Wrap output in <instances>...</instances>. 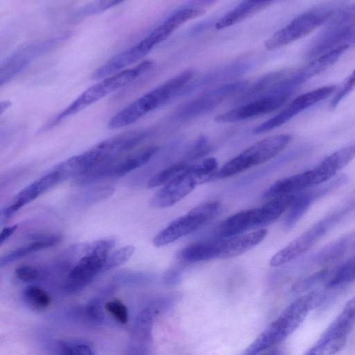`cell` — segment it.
Listing matches in <instances>:
<instances>
[{
  "label": "cell",
  "mask_w": 355,
  "mask_h": 355,
  "mask_svg": "<svg viewBox=\"0 0 355 355\" xmlns=\"http://www.w3.org/2000/svg\"><path fill=\"white\" fill-rule=\"evenodd\" d=\"M142 141L143 136L138 130L120 134L67 159L55 168L60 173L64 180L85 176L112 164Z\"/></svg>",
  "instance_id": "6da1fadb"
},
{
  "label": "cell",
  "mask_w": 355,
  "mask_h": 355,
  "mask_svg": "<svg viewBox=\"0 0 355 355\" xmlns=\"http://www.w3.org/2000/svg\"><path fill=\"white\" fill-rule=\"evenodd\" d=\"M326 291H313L293 301L246 348L243 355H254L281 344L305 320L309 312L320 305Z\"/></svg>",
  "instance_id": "7a4b0ae2"
},
{
  "label": "cell",
  "mask_w": 355,
  "mask_h": 355,
  "mask_svg": "<svg viewBox=\"0 0 355 355\" xmlns=\"http://www.w3.org/2000/svg\"><path fill=\"white\" fill-rule=\"evenodd\" d=\"M194 76L193 69H187L139 97L115 114L108 121V128L114 130L131 125L166 105L184 89Z\"/></svg>",
  "instance_id": "3957f363"
},
{
  "label": "cell",
  "mask_w": 355,
  "mask_h": 355,
  "mask_svg": "<svg viewBox=\"0 0 355 355\" xmlns=\"http://www.w3.org/2000/svg\"><path fill=\"white\" fill-rule=\"evenodd\" d=\"M154 64L153 60H144L133 67L126 69L101 80L98 83L88 87L67 107L46 122L41 128L40 132L49 130L66 119L76 114L117 89L128 85L150 71Z\"/></svg>",
  "instance_id": "277c9868"
},
{
  "label": "cell",
  "mask_w": 355,
  "mask_h": 355,
  "mask_svg": "<svg viewBox=\"0 0 355 355\" xmlns=\"http://www.w3.org/2000/svg\"><path fill=\"white\" fill-rule=\"evenodd\" d=\"M298 87L291 72L271 92L218 114L215 121L220 123H235L272 112L283 105Z\"/></svg>",
  "instance_id": "5b68a950"
},
{
  "label": "cell",
  "mask_w": 355,
  "mask_h": 355,
  "mask_svg": "<svg viewBox=\"0 0 355 355\" xmlns=\"http://www.w3.org/2000/svg\"><path fill=\"white\" fill-rule=\"evenodd\" d=\"M340 6L327 3L299 15L264 42L266 49L274 51L307 35L322 24L329 21Z\"/></svg>",
  "instance_id": "8992f818"
},
{
  "label": "cell",
  "mask_w": 355,
  "mask_h": 355,
  "mask_svg": "<svg viewBox=\"0 0 355 355\" xmlns=\"http://www.w3.org/2000/svg\"><path fill=\"white\" fill-rule=\"evenodd\" d=\"M290 134H280L263 139L226 162L218 171L216 178H226L264 163L282 151L290 143Z\"/></svg>",
  "instance_id": "52a82bcc"
},
{
  "label": "cell",
  "mask_w": 355,
  "mask_h": 355,
  "mask_svg": "<svg viewBox=\"0 0 355 355\" xmlns=\"http://www.w3.org/2000/svg\"><path fill=\"white\" fill-rule=\"evenodd\" d=\"M352 207H345L320 220L274 254L270 266L278 267L302 256L313 247Z\"/></svg>",
  "instance_id": "ba28073f"
},
{
  "label": "cell",
  "mask_w": 355,
  "mask_h": 355,
  "mask_svg": "<svg viewBox=\"0 0 355 355\" xmlns=\"http://www.w3.org/2000/svg\"><path fill=\"white\" fill-rule=\"evenodd\" d=\"M115 245L112 239H105L89 244L85 255L69 272L64 288L73 293L83 289L95 276L102 272L104 263Z\"/></svg>",
  "instance_id": "9c48e42d"
},
{
  "label": "cell",
  "mask_w": 355,
  "mask_h": 355,
  "mask_svg": "<svg viewBox=\"0 0 355 355\" xmlns=\"http://www.w3.org/2000/svg\"><path fill=\"white\" fill-rule=\"evenodd\" d=\"M220 205L218 201L202 203L184 215L171 222L153 239L156 247L166 245L180 238L198 230L211 220L218 212Z\"/></svg>",
  "instance_id": "30bf717a"
},
{
  "label": "cell",
  "mask_w": 355,
  "mask_h": 355,
  "mask_svg": "<svg viewBox=\"0 0 355 355\" xmlns=\"http://www.w3.org/2000/svg\"><path fill=\"white\" fill-rule=\"evenodd\" d=\"M69 36V33H64L45 40L28 44L17 51L1 67V86L3 87L8 84L23 71L33 60L58 46Z\"/></svg>",
  "instance_id": "8fae6325"
},
{
  "label": "cell",
  "mask_w": 355,
  "mask_h": 355,
  "mask_svg": "<svg viewBox=\"0 0 355 355\" xmlns=\"http://www.w3.org/2000/svg\"><path fill=\"white\" fill-rule=\"evenodd\" d=\"M336 89L335 85H326L298 96L275 116L257 125L254 134H262L282 125L303 110L334 94Z\"/></svg>",
  "instance_id": "7c38bea8"
},
{
  "label": "cell",
  "mask_w": 355,
  "mask_h": 355,
  "mask_svg": "<svg viewBox=\"0 0 355 355\" xmlns=\"http://www.w3.org/2000/svg\"><path fill=\"white\" fill-rule=\"evenodd\" d=\"M247 83L240 80L226 83L212 89L183 105L178 112L180 119L189 120L203 115L245 89Z\"/></svg>",
  "instance_id": "4fadbf2b"
},
{
  "label": "cell",
  "mask_w": 355,
  "mask_h": 355,
  "mask_svg": "<svg viewBox=\"0 0 355 355\" xmlns=\"http://www.w3.org/2000/svg\"><path fill=\"white\" fill-rule=\"evenodd\" d=\"M203 184L195 165L164 185L151 198L150 205L155 208H166L174 205L189 194L194 188Z\"/></svg>",
  "instance_id": "5bb4252c"
},
{
  "label": "cell",
  "mask_w": 355,
  "mask_h": 355,
  "mask_svg": "<svg viewBox=\"0 0 355 355\" xmlns=\"http://www.w3.org/2000/svg\"><path fill=\"white\" fill-rule=\"evenodd\" d=\"M208 2L199 1L197 4L187 6L175 11L141 40L139 43L148 53L156 45L167 39L182 25L203 15L206 10L201 6Z\"/></svg>",
  "instance_id": "9a60e30c"
},
{
  "label": "cell",
  "mask_w": 355,
  "mask_h": 355,
  "mask_svg": "<svg viewBox=\"0 0 355 355\" xmlns=\"http://www.w3.org/2000/svg\"><path fill=\"white\" fill-rule=\"evenodd\" d=\"M352 44H355V20L331 22L310 45L308 57L315 58L338 46Z\"/></svg>",
  "instance_id": "2e32d148"
},
{
  "label": "cell",
  "mask_w": 355,
  "mask_h": 355,
  "mask_svg": "<svg viewBox=\"0 0 355 355\" xmlns=\"http://www.w3.org/2000/svg\"><path fill=\"white\" fill-rule=\"evenodd\" d=\"M347 180V176L341 175L335 177L324 184L318 186L314 189H306L295 193L294 200L288 208V214L284 220V227L287 229L292 228L315 200L345 184Z\"/></svg>",
  "instance_id": "e0dca14e"
},
{
  "label": "cell",
  "mask_w": 355,
  "mask_h": 355,
  "mask_svg": "<svg viewBox=\"0 0 355 355\" xmlns=\"http://www.w3.org/2000/svg\"><path fill=\"white\" fill-rule=\"evenodd\" d=\"M156 146H148L125 157L119 158L112 164L82 178V182L107 178L122 177L146 164L158 151Z\"/></svg>",
  "instance_id": "ac0fdd59"
},
{
  "label": "cell",
  "mask_w": 355,
  "mask_h": 355,
  "mask_svg": "<svg viewBox=\"0 0 355 355\" xmlns=\"http://www.w3.org/2000/svg\"><path fill=\"white\" fill-rule=\"evenodd\" d=\"M355 158V143L340 148L324 158L317 166L308 170L311 187L324 184Z\"/></svg>",
  "instance_id": "d6986e66"
},
{
  "label": "cell",
  "mask_w": 355,
  "mask_h": 355,
  "mask_svg": "<svg viewBox=\"0 0 355 355\" xmlns=\"http://www.w3.org/2000/svg\"><path fill=\"white\" fill-rule=\"evenodd\" d=\"M62 180H64L62 175L55 168L35 180L17 193L13 199V203L3 210V218L6 220L9 219L24 205L31 202Z\"/></svg>",
  "instance_id": "ffe728a7"
},
{
  "label": "cell",
  "mask_w": 355,
  "mask_h": 355,
  "mask_svg": "<svg viewBox=\"0 0 355 355\" xmlns=\"http://www.w3.org/2000/svg\"><path fill=\"white\" fill-rule=\"evenodd\" d=\"M355 250V232L331 242L308 256L301 263L304 268H311L332 263Z\"/></svg>",
  "instance_id": "44dd1931"
},
{
  "label": "cell",
  "mask_w": 355,
  "mask_h": 355,
  "mask_svg": "<svg viewBox=\"0 0 355 355\" xmlns=\"http://www.w3.org/2000/svg\"><path fill=\"white\" fill-rule=\"evenodd\" d=\"M260 209L252 208L237 212L225 218L218 233L223 239L243 234L248 230L260 229Z\"/></svg>",
  "instance_id": "7402d4cb"
},
{
  "label": "cell",
  "mask_w": 355,
  "mask_h": 355,
  "mask_svg": "<svg viewBox=\"0 0 355 355\" xmlns=\"http://www.w3.org/2000/svg\"><path fill=\"white\" fill-rule=\"evenodd\" d=\"M267 230L259 229L252 232L223 239L219 259L237 257L260 243L267 235Z\"/></svg>",
  "instance_id": "603a6c76"
},
{
  "label": "cell",
  "mask_w": 355,
  "mask_h": 355,
  "mask_svg": "<svg viewBox=\"0 0 355 355\" xmlns=\"http://www.w3.org/2000/svg\"><path fill=\"white\" fill-rule=\"evenodd\" d=\"M223 238L196 242L179 252V258L185 262H197L218 258L221 251Z\"/></svg>",
  "instance_id": "cb8c5ba5"
},
{
  "label": "cell",
  "mask_w": 355,
  "mask_h": 355,
  "mask_svg": "<svg viewBox=\"0 0 355 355\" xmlns=\"http://www.w3.org/2000/svg\"><path fill=\"white\" fill-rule=\"evenodd\" d=\"M272 3L270 1H243L222 17L216 22L215 28L221 30L232 26L266 8Z\"/></svg>",
  "instance_id": "d4e9b609"
},
{
  "label": "cell",
  "mask_w": 355,
  "mask_h": 355,
  "mask_svg": "<svg viewBox=\"0 0 355 355\" xmlns=\"http://www.w3.org/2000/svg\"><path fill=\"white\" fill-rule=\"evenodd\" d=\"M349 47L348 46H338L313 58L306 66L298 70L304 81L306 83L336 62Z\"/></svg>",
  "instance_id": "484cf974"
},
{
  "label": "cell",
  "mask_w": 355,
  "mask_h": 355,
  "mask_svg": "<svg viewBox=\"0 0 355 355\" xmlns=\"http://www.w3.org/2000/svg\"><path fill=\"white\" fill-rule=\"evenodd\" d=\"M61 240V237L57 235H50L36 239L24 246L13 250L4 254L0 261V266L3 267L11 262L24 258L32 253L57 245Z\"/></svg>",
  "instance_id": "4316f807"
},
{
  "label": "cell",
  "mask_w": 355,
  "mask_h": 355,
  "mask_svg": "<svg viewBox=\"0 0 355 355\" xmlns=\"http://www.w3.org/2000/svg\"><path fill=\"white\" fill-rule=\"evenodd\" d=\"M355 325V310L343 308L341 313L327 327L319 339L347 338Z\"/></svg>",
  "instance_id": "83f0119b"
},
{
  "label": "cell",
  "mask_w": 355,
  "mask_h": 355,
  "mask_svg": "<svg viewBox=\"0 0 355 355\" xmlns=\"http://www.w3.org/2000/svg\"><path fill=\"white\" fill-rule=\"evenodd\" d=\"M295 194L272 198L260 208V229L271 224L288 209Z\"/></svg>",
  "instance_id": "f1b7e54d"
},
{
  "label": "cell",
  "mask_w": 355,
  "mask_h": 355,
  "mask_svg": "<svg viewBox=\"0 0 355 355\" xmlns=\"http://www.w3.org/2000/svg\"><path fill=\"white\" fill-rule=\"evenodd\" d=\"M355 281V256L334 270L326 281L327 289L337 288Z\"/></svg>",
  "instance_id": "f546056e"
},
{
  "label": "cell",
  "mask_w": 355,
  "mask_h": 355,
  "mask_svg": "<svg viewBox=\"0 0 355 355\" xmlns=\"http://www.w3.org/2000/svg\"><path fill=\"white\" fill-rule=\"evenodd\" d=\"M191 165L185 162L172 164L153 175L148 182V188L165 185L180 174L185 171Z\"/></svg>",
  "instance_id": "4dcf8cb0"
},
{
  "label": "cell",
  "mask_w": 355,
  "mask_h": 355,
  "mask_svg": "<svg viewBox=\"0 0 355 355\" xmlns=\"http://www.w3.org/2000/svg\"><path fill=\"white\" fill-rule=\"evenodd\" d=\"M347 338L320 340L302 355H334L346 344Z\"/></svg>",
  "instance_id": "1f68e13d"
},
{
  "label": "cell",
  "mask_w": 355,
  "mask_h": 355,
  "mask_svg": "<svg viewBox=\"0 0 355 355\" xmlns=\"http://www.w3.org/2000/svg\"><path fill=\"white\" fill-rule=\"evenodd\" d=\"M28 304L35 310H43L51 303V297L44 289L37 286H30L24 292Z\"/></svg>",
  "instance_id": "d6a6232c"
},
{
  "label": "cell",
  "mask_w": 355,
  "mask_h": 355,
  "mask_svg": "<svg viewBox=\"0 0 355 355\" xmlns=\"http://www.w3.org/2000/svg\"><path fill=\"white\" fill-rule=\"evenodd\" d=\"M135 248L132 245H127L119 248L110 254L107 257L102 272L107 271L125 262L134 253Z\"/></svg>",
  "instance_id": "836d02e7"
},
{
  "label": "cell",
  "mask_w": 355,
  "mask_h": 355,
  "mask_svg": "<svg viewBox=\"0 0 355 355\" xmlns=\"http://www.w3.org/2000/svg\"><path fill=\"white\" fill-rule=\"evenodd\" d=\"M355 89V69L347 77L336 89L330 103V109H334L349 94Z\"/></svg>",
  "instance_id": "e575fe53"
},
{
  "label": "cell",
  "mask_w": 355,
  "mask_h": 355,
  "mask_svg": "<svg viewBox=\"0 0 355 355\" xmlns=\"http://www.w3.org/2000/svg\"><path fill=\"white\" fill-rule=\"evenodd\" d=\"M123 1H97L89 3L82 6L77 14L80 16H87L106 11Z\"/></svg>",
  "instance_id": "d590c367"
},
{
  "label": "cell",
  "mask_w": 355,
  "mask_h": 355,
  "mask_svg": "<svg viewBox=\"0 0 355 355\" xmlns=\"http://www.w3.org/2000/svg\"><path fill=\"white\" fill-rule=\"evenodd\" d=\"M106 310L119 322L125 324L128 321V310L119 300H112L105 304Z\"/></svg>",
  "instance_id": "8d00e7d4"
},
{
  "label": "cell",
  "mask_w": 355,
  "mask_h": 355,
  "mask_svg": "<svg viewBox=\"0 0 355 355\" xmlns=\"http://www.w3.org/2000/svg\"><path fill=\"white\" fill-rule=\"evenodd\" d=\"M211 150V145L207 138H199L187 153V157L195 159L207 155Z\"/></svg>",
  "instance_id": "74e56055"
},
{
  "label": "cell",
  "mask_w": 355,
  "mask_h": 355,
  "mask_svg": "<svg viewBox=\"0 0 355 355\" xmlns=\"http://www.w3.org/2000/svg\"><path fill=\"white\" fill-rule=\"evenodd\" d=\"M352 20H355V3L347 6L341 5L329 22Z\"/></svg>",
  "instance_id": "f35d334b"
},
{
  "label": "cell",
  "mask_w": 355,
  "mask_h": 355,
  "mask_svg": "<svg viewBox=\"0 0 355 355\" xmlns=\"http://www.w3.org/2000/svg\"><path fill=\"white\" fill-rule=\"evenodd\" d=\"M16 277L21 281L25 282H33L40 277V271L29 266H21L15 270Z\"/></svg>",
  "instance_id": "ab89813d"
},
{
  "label": "cell",
  "mask_w": 355,
  "mask_h": 355,
  "mask_svg": "<svg viewBox=\"0 0 355 355\" xmlns=\"http://www.w3.org/2000/svg\"><path fill=\"white\" fill-rule=\"evenodd\" d=\"M61 353L62 355H94L91 348L83 344L76 345H62Z\"/></svg>",
  "instance_id": "60d3db41"
},
{
  "label": "cell",
  "mask_w": 355,
  "mask_h": 355,
  "mask_svg": "<svg viewBox=\"0 0 355 355\" xmlns=\"http://www.w3.org/2000/svg\"><path fill=\"white\" fill-rule=\"evenodd\" d=\"M182 279V272L179 268H170L164 275V282L168 285H175Z\"/></svg>",
  "instance_id": "b9f144b4"
},
{
  "label": "cell",
  "mask_w": 355,
  "mask_h": 355,
  "mask_svg": "<svg viewBox=\"0 0 355 355\" xmlns=\"http://www.w3.org/2000/svg\"><path fill=\"white\" fill-rule=\"evenodd\" d=\"M18 225H15L12 226L5 227L2 230L0 234V243L2 245L13 234L17 229Z\"/></svg>",
  "instance_id": "7bdbcfd3"
},
{
  "label": "cell",
  "mask_w": 355,
  "mask_h": 355,
  "mask_svg": "<svg viewBox=\"0 0 355 355\" xmlns=\"http://www.w3.org/2000/svg\"><path fill=\"white\" fill-rule=\"evenodd\" d=\"M87 313L90 316L94 318H98L101 316V310L99 311L96 304H90L88 306Z\"/></svg>",
  "instance_id": "ee69618b"
},
{
  "label": "cell",
  "mask_w": 355,
  "mask_h": 355,
  "mask_svg": "<svg viewBox=\"0 0 355 355\" xmlns=\"http://www.w3.org/2000/svg\"><path fill=\"white\" fill-rule=\"evenodd\" d=\"M254 355H284L283 353L279 350L277 347L263 351L262 352L254 354Z\"/></svg>",
  "instance_id": "f6af8a7d"
},
{
  "label": "cell",
  "mask_w": 355,
  "mask_h": 355,
  "mask_svg": "<svg viewBox=\"0 0 355 355\" xmlns=\"http://www.w3.org/2000/svg\"><path fill=\"white\" fill-rule=\"evenodd\" d=\"M11 102L9 101H5L1 102L0 107H1V114H2L4 111H6L10 105Z\"/></svg>",
  "instance_id": "bcb514c9"
},
{
  "label": "cell",
  "mask_w": 355,
  "mask_h": 355,
  "mask_svg": "<svg viewBox=\"0 0 355 355\" xmlns=\"http://www.w3.org/2000/svg\"><path fill=\"white\" fill-rule=\"evenodd\" d=\"M344 307L355 310V296L350 299Z\"/></svg>",
  "instance_id": "7dc6e473"
}]
</instances>
